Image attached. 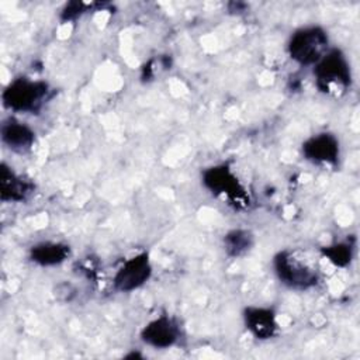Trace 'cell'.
<instances>
[{
	"instance_id": "cell-1",
	"label": "cell",
	"mask_w": 360,
	"mask_h": 360,
	"mask_svg": "<svg viewBox=\"0 0 360 360\" xmlns=\"http://www.w3.org/2000/svg\"><path fill=\"white\" fill-rule=\"evenodd\" d=\"M49 84L25 76L13 79L3 90V104L15 112H37L49 96Z\"/></svg>"
},
{
	"instance_id": "cell-2",
	"label": "cell",
	"mask_w": 360,
	"mask_h": 360,
	"mask_svg": "<svg viewBox=\"0 0 360 360\" xmlns=\"http://www.w3.org/2000/svg\"><path fill=\"white\" fill-rule=\"evenodd\" d=\"M315 84L319 91L332 94L346 90L352 83L350 63L346 55L332 48L314 65Z\"/></svg>"
},
{
	"instance_id": "cell-3",
	"label": "cell",
	"mask_w": 360,
	"mask_h": 360,
	"mask_svg": "<svg viewBox=\"0 0 360 360\" xmlns=\"http://www.w3.org/2000/svg\"><path fill=\"white\" fill-rule=\"evenodd\" d=\"M328 32L319 25L295 30L287 44L290 58L302 66L315 65L329 49Z\"/></svg>"
},
{
	"instance_id": "cell-4",
	"label": "cell",
	"mask_w": 360,
	"mask_h": 360,
	"mask_svg": "<svg viewBox=\"0 0 360 360\" xmlns=\"http://www.w3.org/2000/svg\"><path fill=\"white\" fill-rule=\"evenodd\" d=\"M201 180L208 191L224 198L228 204H232L236 208H245L249 205V195L245 187L226 165L207 167L201 173Z\"/></svg>"
},
{
	"instance_id": "cell-5",
	"label": "cell",
	"mask_w": 360,
	"mask_h": 360,
	"mask_svg": "<svg viewBox=\"0 0 360 360\" xmlns=\"http://www.w3.org/2000/svg\"><path fill=\"white\" fill-rule=\"evenodd\" d=\"M278 280L290 288L307 290L318 283V271L291 250H281L273 259Z\"/></svg>"
},
{
	"instance_id": "cell-6",
	"label": "cell",
	"mask_w": 360,
	"mask_h": 360,
	"mask_svg": "<svg viewBox=\"0 0 360 360\" xmlns=\"http://www.w3.org/2000/svg\"><path fill=\"white\" fill-rule=\"evenodd\" d=\"M152 276V264L146 252L136 253L127 259L115 271L112 285L120 292H131L141 288Z\"/></svg>"
},
{
	"instance_id": "cell-7",
	"label": "cell",
	"mask_w": 360,
	"mask_h": 360,
	"mask_svg": "<svg viewBox=\"0 0 360 360\" xmlns=\"http://www.w3.org/2000/svg\"><path fill=\"white\" fill-rule=\"evenodd\" d=\"M180 339V326L169 315L149 321L141 330V340L153 349H169Z\"/></svg>"
},
{
	"instance_id": "cell-8",
	"label": "cell",
	"mask_w": 360,
	"mask_h": 360,
	"mask_svg": "<svg viewBox=\"0 0 360 360\" xmlns=\"http://www.w3.org/2000/svg\"><path fill=\"white\" fill-rule=\"evenodd\" d=\"M302 156L316 165L333 166L340 156L339 139L330 132H319L311 135L302 142Z\"/></svg>"
},
{
	"instance_id": "cell-9",
	"label": "cell",
	"mask_w": 360,
	"mask_h": 360,
	"mask_svg": "<svg viewBox=\"0 0 360 360\" xmlns=\"http://www.w3.org/2000/svg\"><path fill=\"white\" fill-rule=\"evenodd\" d=\"M243 322L249 333L259 340L271 339L278 333L277 318L271 308L246 307L243 309Z\"/></svg>"
},
{
	"instance_id": "cell-10",
	"label": "cell",
	"mask_w": 360,
	"mask_h": 360,
	"mask_svg": "<svg viewBox=\"0 0 360 360\" xmlns=\"http://www.w3.org/2000/svg\"><path fill=\"white\" fill-rule=\"evenodd\" d=\"M34 191V184L20 176L6 162L0 165V200L3 202H22Z\"/></svg>"
},
{
	"instance_id": "cell-11",
	"label": "cell",
	"mask_w": 360,
	"mask_h": 360,
	"mask_svg": "<svg viewBox=\"0 0 360 360\" xmlns=\"http://www.w3.org/2000/svg\"><path fill=\"white\" fill-rule=\"evenodd\" d=\"M0 136L10 150L18 153L30 150L35 143L34 129L15 118H8L1 124Z\"/></svg>"
},
{
	"instance_id": "cell-12",
	"label": "cell",
	"mask_w": 360,
	"mask_h": 360,
	"mask_svg": "<svg viewBox=\"0 0 360 360\" xmlns=\"http://www.w3.org/2000/svg\"><path fill=\"white\" fill-rule=\"evenodd\" d=\"M69 256L70 248L62 242H39L30 249V260L42 267L58 266Z\"/></svg>"
},
{
	"instance_id": "cell-13",
	"label": "cell",
	"mask_w": 360,
	"mask_h": 360,
	"mask_svg": "<svg viewBox=\"0 0 360 360\" xmlns=\"http://www.w3.org/2000/svg\"><path fill=\"white\" fill-rule=\"evenodd\" d=\"M253 246V235L248 229H232L224 236V249L228 256L239 257Z\"/></svg>"
},
{
	"instance_id": "cell-14",
	"label": "cell",
	"mask_w": 360,
	"mask_h": 360,
	"mask_svg": "<svg viewBox=\"0 0 360 360\" xmlns=\"http://www.w3.org/2000/svg\"><path fill=\"white\" fill-rule=\"evenodd\" d=\"M322 255L336 267H346L353 259V246L349 242H338L322 248Z\"/></svg>"
}]
</instances>
